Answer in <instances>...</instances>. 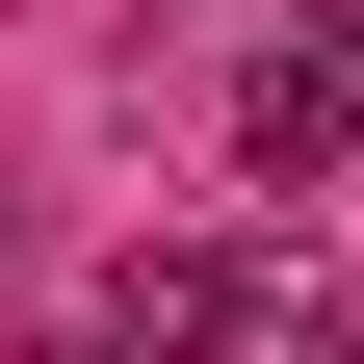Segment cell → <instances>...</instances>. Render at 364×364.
<instances>
[{
	"label": "cell",
	"instance_id": "obj_1",
	"mask_svg": "<svg viewBox=\"0 0 364 364\" xmlns=\"http://www.w3.org/2000/svg\"><path fill=\"white\" fill-rule=\"evenodd\" d=\"M235 338H260L235 260H130V364H235Z\"/></svg>",
	"mask_w": 364,
	"mask_h": 364
},
{
	"label": "cell",
	"instance_id": "obj_2",
	"mask_svg": "<svg viewBox=\"0 0 364 364\" xmlns=\"http://www.w3.org/2000/svg\"><path fill=\"white\" fill-rule=\"evenodd\" d=\"M0 235H26V208H0Z\"/></svg>",
	"mask_w": 364,
	"mask_h": 364
}]
</instances>
